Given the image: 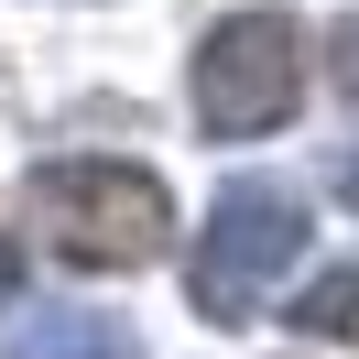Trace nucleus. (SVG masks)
Wrapping results in <instances>:
<instances>
[{"label": "nucleus", "mask_w": 359, "mask_h": 359, "mask_svg": "<svg viewBox=\"0 0 359 359\" xmlns=\"http://www.w3.org/2000/svg\"><path fill=\"white\" fill-rule=\"evenodd\" d=\"M22 207L66 272H153L175 250V196L131 153H44L22 175Z\"/></svg>", "instance_id": "1"}, {"label": "nucleus", "mask_w": 359, "mask_h": 359, "mask_svg": "<svg viewBox=\"0 0 359 359\" xmlns=\"http://www.w3.org/2000/svg\"><path fill=\"white\" fill-rule=\"evenodd\" d=\"M305 240H316V207L294 175H229L207 196V229L185 240V305L207 327H262L272 283L305 262Z\"/></svg>", "instance_id": "2"}, {"label": "nucleus", "mask_w": 359, "mask_h": 359, "mask_svg": "<svg viewBox=\"0 0 359 359\" xmlns=\"http://www.w3.org/2000/svg\"><path fill=\"white\" fill-rule=\"evenodd\" d=\"M305 22L294 11H229L196 33V131L207 142H272L305 109Z\"/></svg>", "instance_id": "3"}, {"label": "nucleus", "mask_w": 359, "mask_h": 359, "mask_svg": "<svg viewBox=\"0 0 359 359\" xmlns=\"http://www.w3.org/2000/svg\"><path fill=\"white\" fill-rule=\"evenodd\" d=\"M11 359H142L131 316H98V305H55L11 327Z\"/></svg>", "instance_id": "4"}, {"label": "nucleus", "mask_w": 359, "mask_h": 359, "mask_svg": "<svg viewBox=\"0 0 359 359\" xmlns=\"http://www.w3.org/2000/svg\"><path fill=\"white\" fill-rule=\"evenodd\" d=\"M272 327L316 337V348H359V262H327V272H305V283L283 294V316H272Z\"/></svg>", "instance_id": "5"}, {"label": "nucleus", "mask_w": 359, "mask_h": 359, "mask_svg": "<svg viewBox=\"0 0 359 359\" xmlns=\"http://www.w3.org/2000/svg\"><path fill=\"white\" fill-rule=\"evenodd\" d=\"M327 88L359 98V11H348V22H327Z\"/></svg>", "instance_id": "6"}, {"label": "nucleus", "mask_w": 359, "mask_h": 359, "mask_svg": "<svg viewBox=\"0 0 359 359\" xmlns=\"http://www.w3.org/2000/svg\"><path fill=\"white\" fill-rule=\"evenodd\" d=\"M327 196L359 218V142H337V153H327Z\"/></svg>", "instance_id": "7"}, {"label": "nucleus", "mask_w": 359, "mask_h": 359, "mask_svg": "<svg viewBox=\"0 0 359 359\" xmlns=\"http://www.w3.org/2000/svg\"><path fill=\"white\" fill-rule=\"evenodd\" d=\"M22 294V229H0V305Z\"/></svg>", "instance_id": "8"}]
</instances>
